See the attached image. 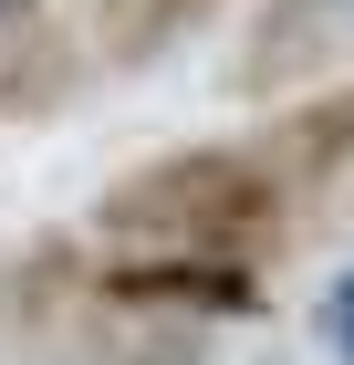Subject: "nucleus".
<instances>
[{
    "label": "nucleus",
    "mask_w": 354,
    "mask_h": 365,
    "mask_svg": "<svg viewBox=\"0 0 354 365\" xmlns=\"http://www.w3.org/2000/svg\"><path fill=\"white\" fill-rule=\"evenodd\" d=\"M292 209L302 198L261 168V146H177L157 168L115 178L94 198V230L105 251H136V261H261L292 240Z\"/></svg>",
    "instance_id": "1"
},
{
    "label": "nucleus",
    "mask_w": 354,
    "mask_h": 365,
    "mask_svg": "<svg viewBox=\"0 0 354 365\" xmlns=\"http://www.w3.org/2000/svg\"><path fill=\"white\" fill-rule=\"evenodd\" d=\"M250 146H261V168H271L292 198L333 188V178L354 168V84L344 94H313V105H292V115H271Z\"/></svg>",
    "instance_id": "2"
},
{
    "label": "nucleus",
    "mask_w": 354,
    "mask_h": 365,
    "mask_svg": "<svg viewBox=\"0 0 354 365\" xmlns=\"http://www.w3.org/2000/svg\"><path fill=\"white\" fill-rule=\"evenodd\" d=\"M333 42H354V0H281L271 21L250 31V63H240V73L271 94V84H292V73H313Z\"/></svg>",
    "instance_id": "3"
},
{
    "label": "nucleus",
    "mask_w": 354,
    "mask_h": 365,
    "mask_svg": "<svg viewBox=\"0 0 354 365\" xmlns=\"http://www.w3.org/2000/svg\"><path fill=\"white\" fill-rule=\"evenodd\" d=\"M219 0H94V31H105V53L115 63H146V53H167L177 31H198Z\"/></svg>",
    "instance_id": "4"
},
{
    "label": "nucleus",
    "mask_w": 354,
    "mask_h": 365,
    "mask_svg": "<svg viewBox=\"0 0 354 365\" xmlns=\"http://www.w3.org/2000/svg\"><path fill=\"white\" fill-rule=\"evenodd\" d=\"M323 344H333V355L354 365V272H344V282L323 292Z\"/></svg>",
    "instance_id": "5"
},
{
    "label": "nucleus",
    "mask_w": 354,
    "mask_h": 365,
    "mask_svg": "<svg viewBox=\"0 0 354 365\" xmlns=\"http://www.w3.org/2000/svg\"><path fill=\"white\" fill-rule=\"evenodd\" d=\"M31 11H42V0H0V42H11V31H21Z\"/></svg>",
    "instance_id": "6"
}]
</instances>
